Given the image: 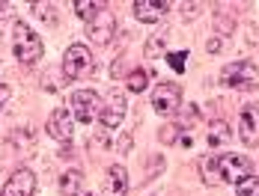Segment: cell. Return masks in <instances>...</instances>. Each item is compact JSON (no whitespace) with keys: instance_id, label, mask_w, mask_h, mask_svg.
Masks as SVG:
<instances>
[{"instance_id":"22","label":"cell","mask_w":259,"mask_h":196,"mask_svg":"<svg viewBox=\"0 0 259 196\" xmlns=\"http://www.w3.org/2000/svg\"><path fill=\"white\" fill-rule=\"evenodd\" d=\"M33 12H36L42 21H51L54 24V6L51 3H33Z\"/></svg>"},{"instance_id":"14","label":"cell","mask_w":259,"mask_h":196,"mask_svg":"<svg viewBox=\"0 0 259 196\" xmlns=\"http://www.w3.org/2000/svg\"><path fill=\"white\" fill-rule=\"evenodd\" d=\"M233 140V128L224 122V119H214V122L208 125V146L218 149L224 146V143H230Z\"/></svg>"},{"instance_id":"13","label":"cell","mask_w":259,"mask_h":196,"mask_svg":"<svg viewBox=\"0 0 259 196\" xmlns=\"http://www.w3.org/2000/svg\"><path fill=\"white\" fill-rule=\"evenodd\" d=\"M128 193V172L125 167L113 164L107 170V178H104V196H125Z\"/></svg>"},{"instance_id":"21","label":"cell","mask_w":259,"mask_h":196,"mask_svg":"<svg viewBox=\"0 0 259 196\" xmlns=\"http://www.w3.org/2000/svg\"><path fill=\"white\" fill-rule=\"evenodd\" d=\"M167 63H170L176 72H185V66H188V54H185V51H173V54H167Z\"/></svg>"},{"instance_id":"24","label":"cell","mask_w":259,"mask_h":196,"mask_svg":"<svg viewBox=\"0 0 259 196\" xmlns=\"http://www.w3.org/2000/svg\"><path fill=\"white\" fill-rule=\"evenodd\" d=\"M6 101H9V86H6V83H0V113H3Z\"/></svg>"},{"instance_id":"27","label":"cell","mask_w":259,"mask_h":196,"mask_svg":"<svg viewBox=\"0 0 259 196\" xmlns=\"http://www.w3.org/2000/svg\"><path fill=\"white\" fill-rule=\"evenodd\" d=\"M80 196H96V193H80Z\"/></svg>"},{"instance_id":"1","label":"cell","mask_w":259,"mask_h":196,"mask_svg":"<svg viewBox=\"0 0 259 196\" xmlns=\"http://www.w3.org/2000/svg\"><path fill=\"white\" fill-rule=\"evenodd\" d=\"M42 39H39V33H33L27 24H15V60L21 63V66H33V63H39L42 60Z\"/></svg>"},{"instance_id":"18","label":"cell","mask_w":259,"mask_h":196,"mask_svg":"<svg viewBox=\"0 0 259 196\" xmlns=\"http://www.w3.org/2000/svg\"><path fill=\"white\" fill-rule=\"evenodd\" d=\"M146 86H149V72H146V69H131L128 72V89L131 92L140 95Z\"/></svg>"},{"instance_id":"4","label":"cell","mask_w":259,"mask_h":196,"mask_svg":"<svg viewBox=\"0 0 259 196\" xmlns=\"http://www.w3.org/2000/svg\"><path fill=\"white\" fill-rule=\"evenodd\" d=\"M218 170H221V178L230 181V184H241L244 178H250V158L244 155H218Z\"/></svg>"},{"instance_id":"10","label":"cell","mask_w":259,"mask_h":196,"mask_svg":"<svg viewBox=\"0 0 259 196\" xmlns=\"http://www.w3.org/2000/svg\"><path fill=\"white\" fill-rule=\"evenodd\" d=\"M125 110H128V101L125 95L119 92V89H110V95H107V104L102 107V125L104 128H119V122L125 119Z\"/></svg>"},{"instance_id":"15","label":"cell","mask_w":259,"mask_h":196,"mask_svg":"<svg viewBox=\"0 0 259 196\" xmlns=\"http://www.w3.org/2000/svg\"><path fill=\"white\" fill-rule=\"evenodd\" d=\"M200 170H203V181L206 184H224V178H221V170H218V155H208L203 158V164H200Z\"/></svg>"},{"instance_id":"8","label":"cell","mask_w":259,"mask_h":196,"mask_svg":"<svg viewBox=\"0 0 259 196\" xmlns=\"http://www.w3.org/2000/svg\"><path fill=\"white\" fill-rule=\"evenodd\" d=\"M45 128H48V134H51L54 140H60V143L72 140V134H75V119H72L69 107H54Z\"/></svg>"},{"instance_id":"23","label":"cell","mask_w":259,"mask_h":196,"mask_svg":"<svg viewBox=\"0 0 259 196\" xmlns=\"http://www.w3.org/2000/svg\"><path fill=\"white\" fill-rule=\"evenodd\" d=\"M182 128H185V125H167V128H164V131L158 134V137H161L164 143H173V140L179 137V131H182Z\"/></svg>"},{"instance_id":"25","label":"cell","mask_w":259,"mask_h":196,"mask_svg":"<svg viewBox=\"0 0 259 196\" xmlns=\"http://www.w3.org/2000/svg\"><path fill=\"white\" fill-rule=\"evenodd\" d=\"M206 51H208V54H218V51H221V39H218V36H214V39H208Z\"/></svg>"},{"instance_id":"5","label":"cell","mask_w":259,"mask_h":196,"mask_svg":"<svg viewBox=\"0 0 259 196\" xmlns=\"http://www.w3.org/2000/svg\"><path fill=\"white\" fill-rule=\"evenodd\" d=\"M72 110H75L78 122L90 125L93 119L102 116V98L93 89H78V92H72Z\"/></svg>"},{"instance_id":"26","label":"cell","mask_w":259,"mask_h":196,"mask_svg":"<svg viewBox=\"0 0 259 196\" xmlns=\"http://www.w3.org/2000/svg\"><path fill=\"white\" fill-rule=\"evenodd\" d=\"M12 15V6L9 3H0V18H9Z\"/></svg>"},{"instance_id":"17","label":"cell","mask_w":259,"mask_h":196,"mask_svg":"<svg viewBox=\"0 0 259 196\" xmlns=\"http://www.w3.org/2000/svg\"><path fill=\"white\" fill-rule=\"evenodd\" d=\"M167 42H170V33H167V30H161V33H152V39L146 42L143 54H146V57H164V51H167Z\"/></svg>"},{"instance_id":"16","label":"cell","mask_w":259,"mask_h":196,"mask_svg":"<svg viewBox=\"0 0 259 196\" xmlns=\"http://www.w3.org/2000/svg\"><path fill=\"white\" fill-rule=\"evenodd\" d=\"M80 175L78 170H69V172H63L60 175V193L63 196H78V190H80Z\"/></svg>"},{"instance_id":"6","label":"cell","mask_w":259,"mask_h":196,"mask_svg":"<svg viewBox=\"0 0 259 196\" xmlns=\"http://www.w3.org/2000/svg\"><path fill=\"white\" fill-rule=\"evenodd\" d=\"M113 33H116V18H113V12L107 6H102L99 15L93 21H87V36H90L93 45H110Z\"/></svg>"},{"instance_id":"7","label":"cell","mask_w":259,"mask_h":196,"mask_svg":"<svg viewBox=\"0 0 259 196\" xmlns=\"http://www.w3.org/2000/svg\"><path fill=\"white\" fill-rule=\"evenodd\" d=\"M182 104V89L179 83H158L155 92H152V107H155L158 116H173L176 110H179Z\"/></svg>"},{"instance_id":"11","label":"cell","mask_w":259,"mask_h":196,"mask_svg":"<svg viewBox=\"0 0 259 196\" xmlns=\"http://www.w3.org/2000/svg\"><path fill=\"white\" fill-rule=\"evenodd\" d=\"M238 137L244 146H256L259 143V110L253 104H247L241 110V119H238Z\"/></svg>"},{"instance_id":"20","label":"cell","mask_w":259,"mask_h":196,"mask_svg":"<svg viewBox=\"0 0 259 196\" xmlns=\"http://www.w3.org/2000/svg\"><path fill=\"white\" fill-rule=\"evenodd\" d=\"M235 196H259V175H250L241 184H235Z\"/></svg>"},{"instance_id":"12","label":"cell","mask_w":259,"mask_h":196,"mask_svg":"<svg viewBox=\"0 0 259 196\" xmlns=\"http://www.w3.org/2000/svg\"><path fill=\"white\" fill-rule=\"evenodd\" d=\"M131 9H134V15H137L143 24H155V21H161V18L167 15L170 3H167V0H137Z\"/></svg>"},{"instance_id":"19","label":"cell","mask_w":259,"mask_h":196,"mask_svg":"<svg viewBox=\"0 0 259 196\" xmlns=\"http://www.w3.org/2000/svg\"><path fill=\"white\" fill-rule=\"evenodd\" d=\"M104 3H90V0H75V15L83 18V21H93L96 15H99V9H102Z\"/></svg>"},{"instance_id":"3","label":"cell","mask_w":259,"mask_h":196,"mask_svg":"<svg viewBox=\"0 0 259 196\" xmlns=\"http://www.w3.org/2000/svg\"><path fill=\"white\" fill-rule=\"evenodd\" d=\"M90 72H96V60L87 45H69L66 48V57H63V74L66 80H80Z\"/></svg>"},{"instance_id":"2","label":"cell","mask_w":259,"mask_h":196,"mask_svg":"<svg viewBox=\"0 0 259 196\" xmlns=\"http://www.w3.org/2000/svg\"><path fill=\"white\" fill-rule=\"evenodd\" d=\"M221 83L230 89H253L259 83V72L250 60H235L230 66H224L221 72Z\"/></svg>"},{"instance_id":"9","label":"cell","mask_w":259,"mask_h":196,"mask_svg":"<svg viewBox=\"0 0 259 196\" xmlns=\"http://www.w3.org/2000/svg\"><path fill=\"white\" fill-rule=\"evenodd\" d=\"M33 193H36V175H33V170L21 167L6 178L0 196H33Z\"/></svg>"}]
</instances>
